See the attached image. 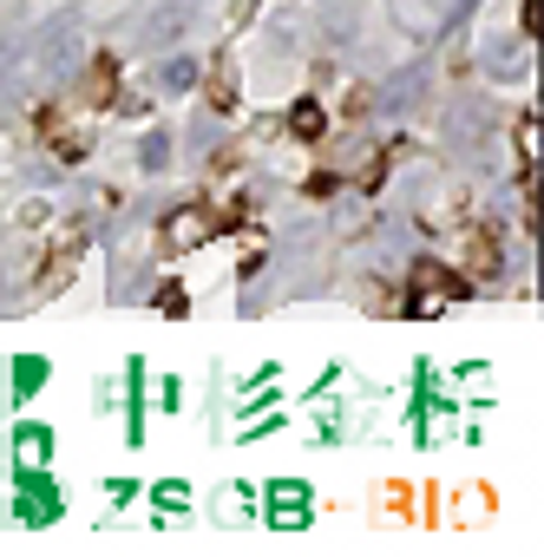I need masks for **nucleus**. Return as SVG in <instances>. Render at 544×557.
Here are the masks:
<instances>
[{
    "mask_svg": "<svg viewBox=\"0 0 544 557\" xmlns=\"http://www.w3.org/2000/svg\"><path fill=\"white\" fill-rule=\"evenodd\" d=\"M466 296V283H459V275L446 269V262H433V256H420L413 262V275H407V315H440L446 302H459Z\"/></svg>",
    "mask_w": 544,
    "mask_h": 557,
    "instance_id": "obj_1",
    "label": "nucleus"
},
{
    "mask_svg": "<svg viewBox=\"0 0 544 557\" xmlns=\"http://www.w3.org/2000/svg\"><path fill=\"white\" fill-rule=\"evenodd\" d=\"M14 518H21V524H53V518H60V485H53L40 466H34V472L21 466V498H14Z\"/></svg>",
    "mask_w": 544,
    "mask_h": 557,
    "instance_id": "obj_2",
    "label": "nucleus"
},
{
    "mask_svg": "<svg viewBox=\"0 0 544 557\" xmlns=\"http://www.w3.org/2000/svg\"><path fill=\"white\" fill-rule=\"evenodd\" d=\"M210 230H217V216L190 203V210L164 216V249H203V243H210Z\"/></svg>",
    "mask_w": 544,
    "mask_h": 557,
    "instance_id": "obj_3",
    "label": "nucleus"
},
{
    "mask_svg": "<svg viewBox=\"0 0 544 557\" xmlns=\"http://www.w3.org/2000/svg\"><path fill=\"white\" fill-rule=\"evenodd\" d=\"M125 440H132V446L145 440V361H138V355L125 361Z\"/></svg>",
    "mask_w": 544,
    "mask_h": 557,
    "instance_id": "obj_4",
    "label": "nucleus"
},
{
    "mask_svg": "<svg viewBox=\"0 0 544 557\" xmlns=\"http://www.w3.org/2000/svg\"><path fill=\"white\" fill-rule=\"evenodd\" d=\"M14 453H21V466H47V459H53V433H47L40 420H21V433H14Z\"/></svg>",
    "mask_w": 544,
    "mask_h": 557,
    "instance_id": "obj_5",
    "label": "nucleus"
},
{
    "mask_svg": "<svg viewBox=\"0 0 544 557\" xmlns=\"http://www.w3.org/2000/svg\"><path fill=\"white\" fill-rule=\"evenodd\" d=\"M40 387H47V361L40 355H21L14 361V400H34Z\"/></svg>",
    "mask_w": 544,
    "mask_h": 557,
    "instance_id": "obj_6",
    "label": "nucleus"
},
{
    "mask_svg": "<svg viewBox=\"0 0 544 557\" xmlns=\"http://www.w3.org/2000/svg\"><path fill=\"white\" fill-rule=\"evenodd\" d=\"M289 132H296V138H322V132H329L322 106H316V99H296V106H289Z\"/></svg>",
    "mask_w": 544,
    "mask_h": 557,
    "instance_id": "obj_7",
    "label": "nucleus"
},
{
    "mask_svg": "<svg viewBox=\"0 0 544 557\" xmlns=\"http://www.w3.org/2000/svg\"><path fill=\"white\" fill-rule=\"evenodd\" d=\"M518 158H524V190H531L537 184V119L531 112L518 119Z\"/></svg>",
    "mask_w": 544,
    "mask_h": 557,
    "instance_id": "obj_8",
    "label": "nucleus"
},
{
    "mask_svg": "<svg viewBox=\"0 0 544 557\" xmlns=\"http://www.w3.org/2000/svg\"><path fill=\"white\" fill-rule=\"evenodd\" d=\"M151 498H158V511H164V518H177V511L190 505V485H184V479H158V485H151Z\"/></svg>",
    "mask_w": 544,
    "mask_h": 557,
    "instance_id": "obj_9",
    "label": "nucleus"
},
{
    "mask_svg": "<svg viewBox=\"0 0 544 557\" xmlns=\"http://www.w3.org/2000/svg\"><path fill=\"white\" fill-rule=\"evenodd\" d=\"M269 498H276V505H309V485L302 479H276V485H269Z\"/></svg>",
    "mask_w": 544,
    "mask_h": 557,
    "instance_id": "obj_10",
    "label": "nucleus"
},
{
    "mask_svg": "<svg viewBox=\"0 0 544 557\" xmlns=\"http://www.w3.org/2000/svg\"><path fill=\"white\" fill-rule=\"evenodd\" d=\"M158 407H164V413H184V381H164V387H158Z\"/></svg>",
    "mask_w": 544,
    "mask_h": 557,
    "instance_id": "obj_11",
    "label": "nucleus"
},
{
    "mask_svg": "<svg viewBox=\"0 0 544 557\" xmlns=\"http://www.w3.org/2000/svg\"><path fill=\"white\" fill-rule=\"evenodd\" d=\"M518 27H524V34H537V0H524V8H518Z\"/></svg>",
    "mask_w": 544,
    "mask_h": 557,
    "instance_id": "obj_12",
    "label": "nucleus"
}]
</instances>
